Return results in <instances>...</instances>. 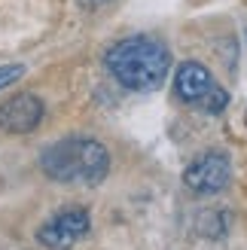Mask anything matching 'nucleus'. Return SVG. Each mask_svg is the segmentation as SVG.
Here are the masks:
<instances>
[{
	"label": "nucleus",
	"mask_w": 247,
	"mask_h": 250,
	"mask_svg": "<svg viewBox=\"0 0 247 250\" xmlns=\"http://www.w3.org/2000/svg\"><path fill=\"white\" fill-rule=\"evenodd\" d=\"M107 70L122 89L131 92H153L165 83L171 67V52L156 37H125L107 49L104 55Z\"/></svg>",
	"instance_id": "nucleus-1"
},
{
	"label": "nucleus",
	"mask_w": 247,
	"mask_h": 250,
	"mask_svg": "<svg viewBox=\"0 0 247 250\" xmlns=\"http://www.w3.org/2000/svg\"><path fill=\"white\" fill-rule=\"evenodd\" d=\"M40 168L58 183L95 186L107 177L110 156L104 144H98L95 137H64V141L43 149Z\"/></svg>",
	"instance_id": "nucleus-2"
},
{
	"label": "nucleus",
	"mask_w": 247,
	"mask_h": 250,
	"mask_svg": "<svg viewBox=\"0 0 247 250\" xmlns=\"http://www.w3.org/2000/svg\"><path fill=\"white\" fill-rule=\"evenodd\" d=\"M232 180V162L223 149H207V153L195 156L186 171H183V183L186 189L199 192V195H214L223 192Z\"/></svg>",
	"instance_id": "nucleus-3"
},
{
	"label": "nucleus",
	"mask_w": 247,
	"mask_h": 250,
	"mask_svg": "<svg viewBox=\"0 0 247 250\" xmlns=\"http://www.w3.org/2000/svg\"><path fill=\"white\" fill-rule=\"evenodd\" d=\"M89 226H92L89 210L85 208H67V210H58V214L37 232V238L49 250H67L89 232Z\"/></svg>",
	"instance_id": "nucleus-4"
},
{
	"label": "nucleus",
	"mask_w": 247,
	"mask_h": 250,
	"mask_svg": "<svg viewBox=\"0 0 247 250\" xmlns=\"http://www.w3.org/2000/svg\"><path fill=\"white\" fill-rule=\"evenodd\" d=\"M43 122V101L37 95H12L0 104V128L9 134H28Z\"/></svg>",
	"instance_id": "nucleus-5"
},
{
	"label": "nucleus",
	"mask_w": 247,
	"mask_h": 250,
	"mask_svg": "<svg viewBox=\"0 0 247 250\" xmlns=\"http://www.w3.org/2000/svg\"><path fill=\"white\" fill-rule=\"evenodd\" d=\"M214 89V77L199 61H183L174 73V92L186 104H202V98Z\"/></svg>",
	"instance_id": "nucleus-6"
},
{
	"label": "nucleus",
	"mask_w": 247,
	"mask_h": 250,
	"mask_svg": "<svg viewBox=\"0 0 247 250\" xmlns=\"http://www.w3.org/2000/svg\"><path fill=\"white\" fill-rule=\"evenodd\" d=\"M226 101H229V95H226V92H223V89H220V85L214 83V89L202 98V107L207 110V113H220V110L226 107Z\"/></svg>",
	"instance_id": "nucleus-7"
},
{
	"label": "nucleus",
	"mask_w": 247,
	"mask_h": 250,
	"mask_svg": "<svg viewBox=\"0 0 247 250\" xmlns=\"http://www.w3.org/2000/svg\"><path fill=\"white\" fill-rule=\"evenodd\" d=\"M24 73V67L21 64H3L0 67V89H6V85H12L19 77Z\"/></svg>",
	"instance_id": "nucleus-8"
},
{
	"label": "nucleus",
	"mask_w": 247,
	"mask_h": 250,
	"mask_svg": "<svg viewBox=\"0 0 247 250\" xmlns=\"http://www.w3.org/2000/svg\"><path fill=\"white\" fill-rule=\"evenodd\" d=\"M85 6H101V3H110V0H82Z\"/></svg>",
	"instance_id": "nucleus-9"
},
{
	"label": "nucleus",
	"mask_w": 247,
	"mask_h": 250,
	"mask_svg": "<svg viewBox=\"0 0 247 250\" xmlns=\"http://www.w3.org/2000/svg\"><path fill=\"white\" fill-rule=\"evenodd\" d=\"M244 34H247V24H244Z\"/></svg>",
	"instance_id": "nucleus-10"
}]
</instances>
